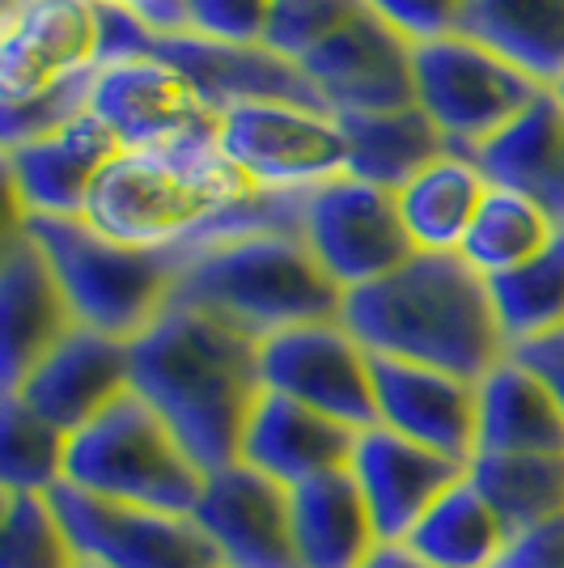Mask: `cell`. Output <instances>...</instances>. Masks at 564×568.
<instances>
[{"label": "cell", "mask_w": 564, "mask_h": 568, "mask_svg": "<svg viewBox=\"0 0 564 568\" xmlns=\"http://www.w3.org/2000/svg\"><path fill=\"white\" fill-rule=\"evenodd\" d=\"M209 475L191 463L174 433L141 395H123L98 420L72 433L64 454V484L119 505L195 514Z\"/></svg>", "instance_id": "6"}, {"label": "cell", "mask_w": 564, "mask_h": 568, "mask_svg": "<svg viewBox=\"0 0 564 568\" xmlns=\"http://www.w3.org/2000/svg\"><path fill=\"white\" fill-rule=\"evenodd\" d=\"M340 323L374 356L433 365L480 382L510 356L489 281L463 255H424L344 293Z\"/></svg>", "instance_id": "3"}, {"label": "cell", "mask_w": 564, "mask_h": 568, "mask_svg": "<svg viewBox=\"0 0 564 568\" xmlns=\"http://www.w3.org/2000/svg\"><path fill=\"white\" fill-rule=\"evenodd\" d=\"M493 187L531 195L547 213L564 221V102L556 90H543L496 136L467 153Z\"/></svg>", "instance_id": "23"}, {"label": "cell", "mask_w": 564, "mask_h": 568, "mask_svg": "<svg viewBox=\"0 0 564 568\" xmlns=\"http://www.w3.org/2000/svg\"><path fill=\"white\" fill-rule=\"evenodd\" d=\"M9 395L72 437L123 395H132V353L123 339L77 327Z\"/></svg>", "instance_id": "20"}, {"label": "cell", "mask_w": 564, "mask_h": 568, "mask_svg": "<svg viewBox=\"0 0 564 568\" xmlns=\"http://www.w3.org/2000/svg\"><path fill=\"white\" fill-rule=\"evenodd\" d=\"M475 454H564V412L522 361H496L475 382Z\"/></svg>", "instance_id": "25"}, {"label": "cell", "mask_w": 564, "mask_h": 568, "mask_svg": "<svg viewBox=\"0 0 564 568\" xmlns=\"http://www.w3.org/2000/svg\"><path fill=\"white\" fill-rule=\"evenodd\" d=\"M259 378L263 390L306 403L356 433L377 425L370 353L340 318L268 335L259 344Z\"/></svg>", "instance_id": "10"}, {"label": "cell", "mask_w": 564, "mask_h": 568, "mask_svg": "<svg viewBox=\"0 0 564 568\" xmlns=\"http://www.w3.org/2000/svg\"><path fill=\"white\" fill-rule=\"evenodd\" d=\"M85 221L137 251L195 255L212 242L298 230V191H259L216 141L119 149L98 174Z\"/></svg>", "instance_id": "1"}, {"label": "cell", "mask_w": 564, "mask_h": 568, "mask_svg": "<svg viewBox=\"0 0 564 568\" xmlns=\"http://www.w3.org/2000/svg\"><path fill=\"white\" fill-rule=\"evenodd\" d=\"M412 81H416V106L459 153H471L475 144L496 136L543 94L535 77H526L505 55H496L467 34L416 43Z\"/></svg>", "instance_id": "7"}, {"label": "cell", "mask_w": 564, "mask_h": 568, "mask_svg": "<svg viewBox=\"0 0 564 568\" xmlns=\"http://www.w3.org/2000/svg\"><path fill=\"white\" fill-rule=\"evenodd\" d=\"M77 332V318L51 263L18 221L4 230L0 251V386L18 390L43 356Z\"/></svg>", "instance_id": "19"}, {"label": "cell", "mask_w": 564, "mask_h": 568, "mask_svg": "<svg viewBox=\"0 0 564 568\" xmlns=\"http://www.w3.org/2000/svg\"><path fill=\"white\" fill-rule=\"evenodd\" d=\"M132 395H141L204 475L238 463L242 433L263 395L259 339L174 306L128 344Z\"/></svg>", "instance_id": "2"}, {"label": "cell", "mask_w": 564, "mask_h": 568, "mask_svg": "<svg viewBox=\"0 0 564 568\" xmlns=\"http://www.w3.org/2000/svg\"><path fill=\"white\" fill-rule=\"evenodd\" d=\"M51 263L77 327L132 344L174 302L183 251H137L98 234L85 216H9Z\"/></svg>", "instance_id": "5"}, {"label": "cell", "mask_w": 564, "mask_h": 568, "mask_svg": "<svg viewBox=\"0 0 564 568\" xmlns=\"http://www.w3.org/2000/svg\"><path fill=\"white\" fill-rule=\"evenodd\" d=\"M137 13L153 34H183L188 30V0H107Z\"/></svg>", "instance_id": "42"}, {"label": "cell", "mask_w": 564, "mask_h": 568, "mask_svg": "<svg viewBox=\"0 0 564 568\" xmlns=\"http://www.w3.org/2000/svg\"><path fill=\"white\" fill-rule=\"evenodd\" d=\"M289 514L302 568H361L382 544L349 467L289 488Z\"/></svg>", "instance_id": "24"}, {"label": "cell", "mask_w": 564, "mask_h": 568, "mask_svg": "<svg viewBox=\"0 0 564 568\" xmlns=\"http://www.w3.org/2000/svg\"><path fill=\"white\" fill-rule=\"evenodd\" d=\"M0 530H4L0 568L81 565L69 530H64V521L51 505V493H4V500H0Z\"/></svg>", "instance_id": "34"}, {"label": "cell", "mask_w": 564, "mask_h": 568, "mask_svg": "<svg viewBox=\"0 0 564 568\" xmlns=\"http://www.w3.org/2000/svg\"><path fill=\"white\" fill-rule=\"evenodd\" d=\"M349 475L370 505L377 539L407 544L412 526L433 509V500L446 497L459 479H467V463H454L446 454L424 450L400 433L374 425L356 433Z\"/></svg>", "instance_id": "18"}, {"label": "cell", "mask_w": 564, "mask_h": 568, "mask_svg": "<svg viewBox=\"0 0 564 568\" xmlns=\"http://www.w3.org/2000/svg\"><path fill=\"white\" fill-rule=\"evenodd\" d=\"M174 306L204 310L251 339L328 323L344 310V288L310 255L298 230H255L195 251L174 284Z\"/></svg>", "instance_id": "4"}, {"label": "cell", "mask_w": 564, "mask_h": 568, "mask_svg": "<svg viewBox=\"0 0 564 568\" xmlns=\"http://www.w3.org/2000/svg\"><path fill=\"white\" fill-rule=\"evenodd\" d=\"M298 237L344 293L391 276L416 255L395 191L353 174L298 191Z\"/></svg>", "instance_id": "8"}, {"label": "cell", "mask_w": 564, "mask_h": 568, "mask_svg": "<svg viewBox=\"0 0 564 568\" xmlns=\"http://www.w3.org/2000/svg\"><path fill=\"white\" fill-rule=\"evenodd\" d=\"M98 69V0H4L0 102H26Z\"/></svg>", "instance_id": "13"}, {"label": "cell", "mask_w": 564, "mask_h": 568, "mask_svg": "<svg viewBox=\"0 0 564 568\" xmlns=\"http://www.w3.org/2000/svg\"><path fill=\"white\" fill-rule=\"evenodd\" d=\"M493 568H564V514L510 535Z\"/></svg>", "instance_id": "40"}, {"label": "cell", "mask_w": 564, "mask_h": 568, "mask_svg": "<svg viewBox=\"0 0 564 568\" xmlns=\"http://www.w3.org/2000/svg\"><path fill=\"white\" fill-rule=\"evenodd\" d=\"M276 0H188V30L216 43H263Z\"/></svg>", "instance_id": "37"}, {"label": "cell", "mask_w": 564, "mask_h": 568, "mask_svg": "<svg viewBox=\"0 0 564 568\" xmlns=\"http://www.w3.org/2000/svg\"><path fill=\"white\" fill-rule=\"evenodd\" d=\"M556 98H561V102H564V81H561V85H556Z\"/></svg>", "instance_id": "44"}, {"label": "cell", "mask_w": 564, "mask_h": 568, "mask_svg": "<svg viewBox=\"0 0 564 568\" xmlns=\"http://www.w3.org/2000/svg\"><path fill=\"white\" fill-rule=\"evenodd\" d=\"M90 111L115 132L123 149L216 141L221 128V111H212L188 72L162 55L94 69Z\"/></svg>", "instance_id": "12"}, {"label": "cell", "mask_w": 564, "mask_h": 568, "mask_svg": "<svg viewBox=\"0 0 564 568\" xmlns=\"http://www.w3.org/2000/svg\"><path fill=\"white\" fill-rule=\"evenodd\" d=\"M216 144L259 191H306L349 174V136L328 106L238 102L221 111Z\"/></svg>", "instance_id": "9"}, {"label": "cell", "mask_w": 564, "mask_h": 568, "mask_svg": "<svg viewBox=\"0 0 564 568\" xmlns=\"http://www.w3.org/2000/svg\"><path fill=\"white\" fill-rule=\"evenodd\" d=\"M484 191H489V179L467 153L446 149L437 162H429L407 187L395 191L412 246L424 255H459Z\"/></svg>", "instance_id": "26"}, {"label": "cell", "mask_w": 564, "mask_h": 568, "mask_svg": "<svg viewBox=\"0 0 564 568\" xmlns=\"http://www.w3.org/2000/svg\"><path fill=\"white\" fill-rule=\"evenodd\" d=\"M298 64L335 115H377L416 106L412 43L382 22L370 4Z\"/></svg>", "instance_id": "14"}, {"label": "cell", "mask_w": 564, "mask_h": 568, "mask_svg": "<svg viewBox=\"0 0 564 568\" xmlns=\"http://www.w3.org/2000/svg\"><path fill=\"white\" fill-rule=\"evenodd\" d=\"M90 85H94V72L64 81V85H56L39 98H26V102H0V149L60 132L81 111H90Z\"/></svg>", "instance_id": "36"}, {"label": "cell", "mask_w": 564, "mask_h": 568, "mask_svg": "<svg viewBox=\"0 0 564 568\" xmlns=\"http://www.w3.org/2000/svg\"><path fill=\"white\" fill-rule=\"evenodd\" d=\"M119 149L115 132L94 111H81L39 141L0 149L13 216H85L98 174Z\"/></svg>", "instance_id": "16"}, {"label": "cell", "mask_w": 564, "mask_h": 568, "mask_svg": "<svg viewBox=\"0 0 564 568\" xmlns=\"http://www.w3.org/2000/svg\"><path fill=\"white\" fill-rule=\"evenodd\" d=\"M69 433L34 416L22 399L4 395V446H0V488L4 493H56L64 484Z\"/></svg>", "instance_id": "33"}, {"label": "cell", "mask_w": 564, "mask_h": 568, "mask_svg": "<svg viewBox=\"0 0 564 568\" xmlns=\"http://www.w3.org/2000/svg\"><path fill=\"white\" fill-rule=\"evenodd\" d=\"M158 51V34L128 9L98 0V69L107 64H128V60H144Z\"/></svg>", "instance_id": "39"}, {"label": "cell", "mask_w": 564, "mask_h": 568, "mask_svg": "<svg viewBox=\"0 0 564 568\" xmlns=\"http://www.w3.org/2000/svg\"><path fill=\"white\" fill-rule=\"evenodd\" d=\"M77 568H102V565H90V560H81V565H77Z\"/></svg>", "instance_id": "45"}, {"label": "cell", "mask_w": 564, "mask_h": 568, "mask_svg": "<svg viewBox=\"0 0 564 568\" xmlns=\"http://www.w3.org/2000/svg\"><path fill=\"white\" fill-rule=\"evenodd\" d=\"M365 4L391 30H400L412 48L459 34L463 13H467V0H365Z\"/></svg>", "instance_id": "38"}, {"label": "cell", "mask_w": 564, "mask_h": 568, "mask_svg": "<svg viewBox=\"0 0 564 568\" xmlns=\"http://www.w3.org/2000/svg\"><path fill=\"white\" fill-rule=\"evenodd\" d=\"M561 230L564 221H556L531 195H517L510 187H493L489 183L484 200H480V213H475L467 237L459 246V255L484 281H496V276H510L522 263L543 255Z\"/></svg>", "instance_id": "29"}, {"label": "cell", "mask_w": 564, "mask_h": 568, "mask_svg": "<svg viewBox=\"0 0 564 568\" xmlns=\"http://www.w3.org/2000/svg\"><path fill=\"white\" fill-rule=\"evenodd\" d=\"M459 34L505 55L543 90L564 81V0H467Z\"/></svg>", "instance_id": "27"}, {"label": "cell", "mask_w": 564, "mask_h": 568, "mask_svg": "<svg viewBox=\"0 0 564 568\" xmlns=\"http://www.w3.org/2000/svg\"><path fill=\"white\" fill-rule=\"evenodd\" d=\"M356 428L331 420L306 403L263 390L242 433L238 463L276 479L284 488H302L310 479L344 471L353 458Z\"/></svg>", "instance_id": "22"}, {"label": "cell", "mask_w": 564, "mask_h": 568, "mask_svg": "<svg viewBox=\"0 0 564 568\" xmlns=\"http://www.w3.org/2000/svg\"><path fill=\"white\" fill-rule=\"evenodd\" d=\"M370 378H374L377 425L471 467L475 428H480L475 382L433 365H412V361L374 353H370Z\"/></svg>", "instance_id": "17"}, {"label": "cell", "mask_w": 564, "mask_h": 568, "mask_svg": "<svg viewBox=\"0 0 564 568\" xmlns=\"http://www.w3.org/2000/svg\"><path fill=\"white\" fill-rule=\"evenodd\" d=\"M153 55L188 72L195 90L209 98L212 111H230L238 102L328 106L298 60L263 48V43H216V39H200V34L183 30V34H158Z\"/></svg>", "instance_id": "21"}, {"label": "cell", "mask_w": 564, "mask_h": 568, "mask_svg": "<svg viewBox=\"0 0 564 568\" xmlns=\"http://www.w3.org/2000/svg\"><path fill=\"white\" fill-rule=\"evenodd\" d=\"M493 293L496 323L505 332V344L517 348L526 339H540L547 332L564 327V230L556 242L535 255L531 263H522L510 276L489 281Z\"/></svg>", "instance_id": "32"}, {"label": "cell", "mask_w": 564, "mask_h": 568, "mask_svg": "<svg viewBox=\"0 0 564 568\" xmlns=\"http://www.w3.org/2000/svg\"><path fill=\"white\" fill-rule=\"evenodd\" d=\"M505 544V521L496 518L471 479H459L446 497L433 500V509L407 535V547L429 568H493Z\"/></svg>", "instance_id": "30"}, {"label": "cell", "mask_w": 564, "mask_h": 568, "mask_svg": "<svg viewBox=\"0 0 564 568\" xmlns=\"http://www.w3.org/2000/svg\"><path fill=\"white\" fill-rule=\"evenodd\" d=\"M51 505L81 560L102 568H221L191 514L119 505L60 484Z\"/></svg>", "instance_id": "11"}, {"label": "cell", "mask_w": 564, "mask_h": 568, "mask_svg": "<svg viewBox=\"0 0 564 568\" xmlns=\"http://www.w3.org/2000/svg\"><path fill=\"white\" fill-rule=\"evenodd\" d=\"M361 568H429V565H424L407 544H377L374 556H370Z\"/></svg>", "instance_id": "43"}, {"label": "cell", "mask_w": 564, "mask_h": 568, "mask_svg": "<svg viewBox=\"0 0 564 568\" xmlns=\"http://www.w3.org/2000/svg\"><path fill=\"white\" fill-rule=\"evenodd\" d=\"M349 136V174L374 187H407L450 144L421 106L377 111V115H340Z\"/></svg>", "instance_id": "28"}, {"label": "cell", "mask_w": 564, "mask_h": 568, "mask_svg": "<svg viewBox=\"0 0 564 568\" xmlns=\"http://www.w3.org/2000/svg\"><path fill=\"white\" fill-rule=\"evenodd\" d=\"M191 518L209 535L221 568H302L293 544L289 488L246 463L212 471Z\"/></svg>", "instance_id": "15"}, {"label": "cell", "mask_w": 564, "mask_h": 568, "mask_svg": "<svg viewBox=\"0 0 564 568\" xmlns=\"http://www.w3.org/2000/svg\"><path fill=\"white\" fill-rule=\"evenodd\" d=\"M365 9V0H276L263 48L302 60L319 43H328L340 26H349Z\"/></svg>", "instance_id": "35"}, {"label": "cell", "mask_w": 564, "mask_h": 568, "mask_svg": "<svg viewBox=\"0 0 564 568\" xmlns=\"http://www.w3.org/2000/svg\"><path fill=\"white\" fill-rule=\"evenodd\" d=\"M514 361H522L535 378L547 386V395L556 399V407L564 412V327L561 332H547L540 339H526V344H517L510 348Z\"/></svg>", "instance_id": "41"}, {"label": "cell", "mask_w": 564, "mask_h": 568, "mask_svg": "<svg viewBox=\"0 0 564 568\" xmlns=\"http://www.w3.org/2000/svg\"><path fill=\"white\" fill-rule=\"evenodd\" d=\"M467 479L510 535L564 514V454H475Z\"/></svg>", "instance_id": "31"}]
</instances>
